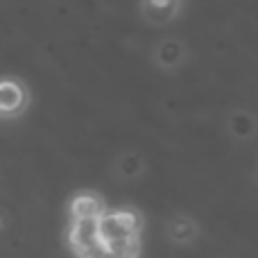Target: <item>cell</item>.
<instances>
[{"mask_svg":"<svg viewBox=\"0 0 258 258\" xmlns=\"http://www.w3.org/2000/svg\"><path fill=\"white\" fill-rule=\"evenodd\" d=\"M71 242L75 247L77 254L91 249L100 242L98 238V218H82V220H73V229H71Z\"/></svg>","mask_w":258,"mask_h":258,"instance_id":"1","label":"cell"},{"mask_svg":"<svg viewBox=\"0 0 258 258\" xmlns=\"http://www.w3.org/2000/svg\"><path fill=\"white\" fill-rule=\"evenodd\" d=\"M71 213H73V220L100 218V215H102V204L91 195H80V197H75V202H73Z\"/></svg>","mask_w":258,"mask_h":258,"instance_id":"2","label":"cell"},{"mask_svg":"<svg viewBox=\"0 0 258 258\" xmlns=\"http://www.w3.org/2000/svg\"><path fill=\"white\" fill-rule=\"evenodd\" d=\"M23 104V89L14 82H0V111H16Z\"/></svg>","mask_w":258,"mask_h":258,"instance_id":"3","label":"cell"},{"mask_svg":"<svg viewBox=\"0 0 258 258\" xmlns=\"http://www.w3.org/2000/svg\"><path fill=\"white\" fill-rule=\"evenodd\" d=\"M174 12V0H147V14L150 18L163 23L165 18H170Z\"/></svg>","mask_w":258,"mask_h":258,"instance_id":"4","label":"cell"},{"mask_svg":"<svg viewBox=\"0 0 258 258\" xmlns=\"http://www.w3.org/2000/svg\"><path fill=\"white\" fill-rule=\"evenodd\" d=\"M177 54H179V48L172 43H165L163 50H161V57H163V61H177Z\"/></svg>","mask_w":258,"mask_h":258,"instance_id":"5","label":"cell"}]
</instances>
